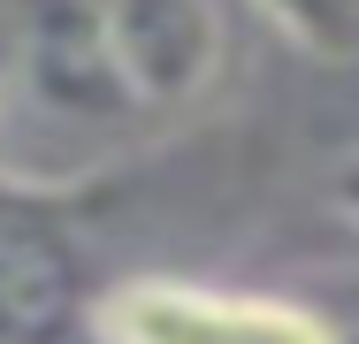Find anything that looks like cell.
<instances>
[{
	"label": "cell",
	"instance_id": "6",
	"mask_svg": "<svg viewBox=\"0 0 359 344\" xmlns=\"http://www.w3.org/2000/svg\"><path fill=\"white\" fill-rule=\"evenodd\" d=\"M329 199H337V214H344V222H359V145L329 168Z\"/></svg>",
	"mask_w": 359,
	"mask_h": 344
},
{
	"label": "cell",
	"instance_id": "5",
	"mask_svg": "<svg viewBox=\"0 0 359 344\" xmlns=\"http://www.w3.org/2000/svg\"><path fill=\"white\" fill-rule=\"evenodd\" d=\"M252 8L283 31L298 54L337 62V69L359 62V0H252Z\"/></svg>",
	"mask_w": 359,
	"mask_h": 344
},
{
	"label": "cell",
	"instance_id": "2",
	"mask_svg": "<svg viewBox=\"0 0 359 344\" xmlns=\"http://www.w3.org/2000/svg\"><path fill=\"white\" fill-rule=\"evenodd\" d=\"M100 39L138 123L191 115L229 62V23L215 0H100Z\"/></svg>",
	"mask_w": 359,
	"mask_h": 344
},
{
	"label": "cell",
	"instance_id": "4",
	"mask_svg": "<svg viewBox=\"0 0 359 344\" xmlns=\"http://www.w3.org/2000/svg\"><path fill=\"white\" fill-rule=\"evenodd\" d=\"M84 322V275L69 237L0 184V344H69Z\"/></svg>",
	"mask_w": 359,
	"mask_h": 344
},
{
	"label": "cell",
	"instance_id": "1",
	"mask_svg": "<svg viewBox=\"0 0 359 344\" xmlns=\"http://www.w3.org/2000/svg\"><path fill=\"white\" fill-rule=\"evenodd\" d=\"M8 77L31 115L76 138H123L138 131L107 39H100V0H8Z\"/></svg>",
	"mask_w": 359,
	"mask_h": 344
},
{
	"label": "cell",
	"instance_id": "3",
	"mask_svg": "<svg viewBox=\"0 0 359 344\" xmlns=\"http://www.w3.org/2000/svg\"><path fill=\"white\" fill-rule=\"evenodd\" d=\"M100 344H337V329L290 298L215 291L184 275H130L92 306Z\"/></svg>",
	"mask_w": 359,
	"mask_h": 344
}]
</instances>
